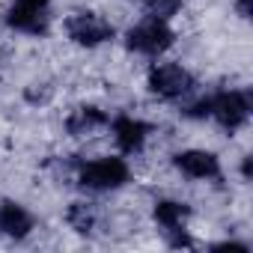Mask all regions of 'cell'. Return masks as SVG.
I'll return each mask as SVG.
<instances>
[{
	"label": "cell",
	"mask_w": 253,
	"mask_h": 253,
	"mask_svg": "<svg viewBox=\"0 0 253 253\" xmlns=\"http://www.w3.org/2000/svg\"><path fill=\"white\" fill-rule=\"evenodd\" d=\"M131 179V170L122 158H95L78 167V185L84 191H116Z\"/></svg>",
	"instance_id": "2"
},
{
	"label": "cell",
	"mask_w": 253,
	"mask_h": 253,
	"mask_svg": "<svg viewBox=\"0 0 253 253\" xmlns=\"http://www.w3.org/2000/svg\"><path fill=\"white\" fill-rule=\"evenodd\" d=\"M146 137H149V125L146 122H140L134 116H116L113 119V140H116V146L125 155L140 152L143 143H146Z\"/></svg>",
	"instance_id": "9"
},
{
	"label": "cell",
	"mask_w": 253,
	"mask_h": 253,
	"mask_svg": "<svg viewBox=\"0 0 253 253\" xmlns=\"http://www.w3.org/2000/svg\"><path fill=\"white\" fill-rule=\"evenodd\" d=\"M33 226H36V220L21 203H15V200L0 203V235L21 241V238H27L33 232Z\"/></svg>",
	"instance_id": "8"
},
{
	"label": "cell",
	"mask_w": 253,
	"mask_h": 253,
	"mask_svg": "<svg viewBox=\"0 0 253 253\" xmlns=\"http://www.w3.org/2000/svg\"><path fill=\"white\" fill-rule=\"evenodd\" d=\"M173 39H176L173 27L167 24V18H158V15L143 18L140 24H134L128 33H125V45H128V51L143 54V57H161L173 45Z\"/></svg>",
	"instance_id": "1"
},
{
	"label": "cell",
	"mask_w": 253,
	"mask_h": 253,
	"mask_svg": "<svg viewBox=\"0 0 253 253\" xmlns=\"http://www.w3.org/2000/svg\"><path fill=\"white\" fill-rule=\"evenodd\" d=\"M176 170L188 179H197V182H209V179H220V161L214 152H206V149H188V152H179L173 158Z\"/></svg>",
	"instance_id": "7"
},
{
	"label": "cell",
	"mask_w": 253,
	"mask_h": 253,
	"mask_svg": "<svg viewBox=\"0 0 253 253\" xmlns=\"http://www.w3.org/2000/svg\"><path fill=\"white\" fill-rule=\"evenodd\" d=\"M241 173H244V179H250V155H244V161H241Z\"/></svg>",
	"instance_id": "15"
},
{
	"label": "cell",
	"mask_w": 253,
	"mask_h": 253,
	"mask_svg": "<svg viewBox=\"0 0 253 253\" xmlns=\"http://www.w3.org/2000/svg\"><path fill=\"white\" fill-rule=\"evenodd\" d=\"M146 3V9L152 12V15H158V18H170L179 6H182V0H143Z\"/></svg>",
	"instance_id": "13"
},
{
	"label": "cell",
	"mask_w": 253,
	"mask_h": 253,
	"mask_svg": "<svg viewBox=\"0 0 253 253\" xmlns=\"http://www.w3.org/2000/svg\"><path fill=\"white\" fill-rule=\"evenodd\" d=\"M152 217L164 232H173V229H185V223L191 217V209L185 203H179V200H158Z\"/></svg>",
	"instance_id": "11"
},
{
	"label": "cell",
	"mask_w": 253,
	"mask_h": 253,
	"mask_svg": "<svg viewBox=\"0 0 253 253\" xmlns=\"http://www.w3.org/2000/svg\"><path fill=\"white\" fill-rule=\"evenodd\" d=\"M48 6H51V0H12L6 21L18 33L45 36L48 33Z\"/></svg>",
	"instance_id": "6"
},
{
	"label": "cell",
	"mask_w": 253,
	"mask_h": 253,
	"mask_svg": "<svg viewBox=\"0 0 253 253\" xmlns=\"http://www.w3.org/2000/svg\"><path fill=\"white\" fill-rule=\"evenodd\" d=\"M146 84H149L152 95H158L164 101H176V98H182L194 89V75L179 63H155L149 69Z\"/></svg>",
	"instance_id": "3"
},
{
	"label": "cell",
	"mask_w": 253,
	"mask_h": 253,
	"mask_svg": "<svg viewBox=\"0 0 253 253\" xmlns=\"http://www.w3.org/2000/svg\"><path fill=\"white\" fill-rule=\"evenodd\" d=\"M66 223H69L75 232L89 235V232L95 229V223H98V209H95V203L75 200V203L69 206V211H66Z\"/></svg>",
	"instance_id": "12"
},
{
	"label": "cell",
	"mask_w": 253,
	"mask_h": 253,
	"mask_svg": "<svg viewBox=\"0 0 253 253\" xmlns=\"http://www.w3.org/2000/svg\"><path fill=\"white\" fill-rule=\"evenodd\" d=\"M250 3H253V0H235V12H238V18H250Z\"/></svg>",
	"instance_id": "14"
},
{
	"label": "cell",
	"mask_w": 253,
	"mask_h": 253,
	"mask_svg": "<svg viewBox=\"0 0 253 253\" xmlns=\"http://www.w3.org/2000/svg\"><path fill=\"white\" fill-rule=\"evenodd\" d=\"M209 116H214L220 128L232 134V131L241 128V125H247V119H250V95L244 89L217 92V95H211Z\"/></svg>",
	"instance_id": "4"
},
{
	"label": "cell",
	"mask_w": 253,
	"mask_h": 253,
	"mask_svg": "<svg viewBox=\"0 0 253 253\" xmlns=\"http://www.w3.org/2000/svg\"><path fill=\"white\" fill-rule=\"evenodd\" d=\"M107 122H110V116H107L101 107H95V104H81V107H75V110L66 116V131H69V137H89V134H95L98 128H104Z\"/></svg>",
	"instance_id": "10"
},
{
	"label": "cell",
	"mask_w": 253,
	"mask_h": 253,
	"mask_svg": "<svg viewBox=\"0 0 253 253\" xmlns=\"http://www.w3.org/2000/svg\"><path fill=\"white\" fill-rule=\"evenodd\" d=\"M66 33L81 48H98L113 39V24L95 12H75L66 18Z\"/></svg>",
	"instance_id": "5"
}]
</instances>
